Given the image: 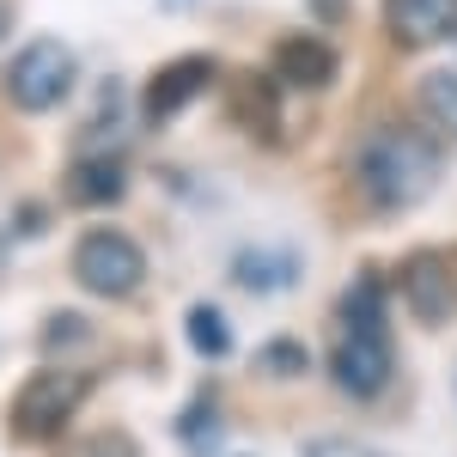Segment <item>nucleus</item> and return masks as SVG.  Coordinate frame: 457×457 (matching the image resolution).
Here are the masks:
<instances>
[{
  "mask_svg": "<svg viewBox=\"0 0 457 457\" xmlns=\"http://www.w3.org/2000/svg\"><path fill=\"white\" fill-rule=\"evenodd\" d=\"M353 183H360V195L372 208H415L439 183V141L421 135V129L378 122L353 146Z\"/></svg>",
  "mask_w": 457,
  "mask_h": 457,
  "instance_id": "nucleus-1",
  "label": "nucleus"
},
{
  "mask_svg": "<svg viewBox=\"0 0 457 457\" xmlns=\"http://www.w3.org/2000/svg\"><path fill=\"white\" fill-rule=\"evenodd\" d=\"M86 390H92V372L43 366V372H31V378L19 385L12 409H6V427H12L19 439H55V433L73 421V409L86 403Z\"/></svg>",
  "mask_w": 457,
  "mask_h": 457,
  "instance_id": "nucleus-2",
  "label": "nucleus"
},
{
  "mask_svg": "<svg viewBox=\"0 0 457 457\" xmlns=\"http://www.w3.org/2000/svg\"><path fill=\"white\" fill-rule=\"evenodd\" d=\"M73 281L86 287V293H98V299H129L146 281V250L129 232L98 226V232H86L73 245Z\"/></svg>",
  "mask_w": 457,
  "mask_h": 457,
  "instance_id": "nucleus-3",
  "label": "nucleus"
},
{
  "mask_svg": "<svg viewBox=\"0 0 457 457\" xmlns=\"http://www.w3.org/2000/svg\"><path fill=\"white\" fill-rule=\"evenodd\" d=\"M73 92V49L55 37H37L6 68V98L19 110H55Z\"/></svg>",
  "mask_w": 457,
  "mask_h": 457,
  "instance_id": "nucleus-4",
  "label": "nucleus"
},
{
  "mask_svg": "<svg viewBox=\"0 0 457 457\" xmlns=\"http://www.w3.org/2000/svg\"><path fill=\"white\" fill-rule=\"evenodd\" d=\"M329 372L348 396H378L390 385V329H342Z\"/></svg>",
  "mask_w": 457,
  "mask_h": 457,
  "instance_id": "nucleus-5",
  "label": "nucleus"
},
{
  "mask_svg": "<svg viewBox=\"0 0 457 457\" xmlns=\"http://www.w3.org/2000/svg\"><path fill=\"white\" fill-rule=\"evenodd\" d=\"M403 299H409V312L421 317V323H439L457 299L452 256H445V250H415V256L403 262Z\"/></svg>",
  "mask_w": 457,
  "mask_h": 457,
  "instance_id": "nucleus-6",
  "label": "nucleus"
},
{
  "mask_svg": "<svg viewBox=\"0 0 457 457\" xmlns=\"http://www.w3.org/2000/svg\"><path fill=\"white\" fill-rule=\"evenodd\" d=\"M213 55H183V62H171V68H159L153 73V86H146V98H141V110L153 116V122H171L177 110L189 104V98H202L213 86Z\"/></svg>",
  "mask_w": 457,
  "mask_h": 457,
  "instance_id": "nucleus-7",
  "label": "nucleus"
},
{
  "mask_svg": "<svg viewBox=\"0 0 457 457\" xmlns=\"http://www.w3.org/2000/svg\"><path fill=\"white\" fill-rule=\"evenodd\" d=\"M385 25L403 49H427L457 31V0H385Z\"/></svg>",
  "mask_w": 457,
  "mask_h": 457,
  "instance_id": "nucleus-8",
  "label": "nucleus"
},
{
  "mask_svg": "<svg viewBox=\"0 0 457 457\" xmlns=\"http://www.w3.org/2000/svg\"><path fill=\"white\" fill-rule=\"evenodd\" d=\"M275 79L299 92H323L336 79V49L323 37H281L275 43Z\"/></svg>",
  "mask_w": 457,
  "mask_h": 457,
  "instance_id": "nucleus-9",
  "label": "nucleus"
},
{
  "mask_svg": "<svg viewBox=\"0 0 457 457\" xmlns=\"http://www.w3.org/2000/svg\"><path fill=\"white\" fill-rule=\"evenodd\" d=\"M122 189H129V171H122V159H110V153H92V159H73L68 165V202H79V208L122 202Z\"/></svg>",
  "mask_w": 457,
  "mask_h": 457,
  "instance_id": "nucleus-10",
  "label": "nucleus"
},
{
  "mask_svg": "<svg viewBox=\"0 0 457 457\" xmlns=\"http://www.w3.org/2000/svg\"><path fill=\"white\" fill-rule=\"evenodd\" d=\"M232 269H238V287H250V293H281V287L299 275V262H293L287 250H245Z\"/></svg>",
  "mask_w": 457,
  "mask_h": 457,
  "instance_id": "nucleus-11",
  "label": "nucleus"
},
{
  "mask_svg": "<svg viewBox=\"0 0 457 457\" xmlns=\"http://www.w3.org/2000/svg\"><path fill=\"white\" fill-rule=\"evenodd\" d=\"M189 348L220 360V353H232V329H226V317L213 312V305H195L189 312Z\"/></svg>",
  "mask_w": 457,
  "mask_h": 457,
  "instance_id": "nucleus-12",
  "label": "nucleus"
},
{
  "mask_svg": "<svg viewBox=\"0 0 457 457\" xmlns=\"http://www.w3.org/2000/svg\"><path fill=\"white\" fill-rule=\"evenodd\" d=\"M421 110L457 135V73H427L421 79Z\"/></svg>",
  "mask_w": 457,
  "mask_h": 457,
  "instance_id": "nucleus-13",
  "label": "nucleus"
},
{
  "mask_svg": "<svg viewBox=\"0 0 457 457\" xmlns=\"http://www.w3.org/2000/svg\"><path fill=\"white\" fill-rule=\"evenodd\" d=\"M62 457H141V445H135V433L104 427V433H86V439L62 445Z\"/></svg>",
  "mask_w": 457,
  "mask_h": 457,
  "instance_id": "nucleus-14",
  "label": "nucleus"
},
{
  "mask_svg": "<svg viewBox=\"0 0 457 457\" xmlns=\"http://www.w3.org/2000/svg\"><path fill=\"white\" fill-rule=\"evenodd\" d=\"M256 366H262V372H275V378H293V372H305V366H312V353H305V342H269V348L256 353Z\"/></svg>",
  "mask_w": 457,
  "mask_h": 457,
  "instance_id": "nucleus-15",
  "label": "nucleus"
},
{
  "mask_svg": "<svg viewBox=\"0 0 457 457\" xmlns=\"http://www.w3.org/2000/svg\"><path fill=\"white\" fill-rule=\"evenodd\" d=\"M238 116H262V135H275V110H269V79L245 73V86H238Z\"/></svg>",
  "mask_w": 457,
  "mask_h": 457,
  "instance_id": "nucleus-16",
  "label": "nucleus"
},
{
  "mask_svg": "<svg viewBox=\"0 0 457 457\" xmlns=\"http://www.w3.org/2000/svg\"><path fill=\"white\" fill-rule=\"evenodd\" d=\"M177 433H183L195 452H202V439L213 445V403H208V396H195V403H189V415H183V427H177Z\"/></svg>",
  "mask_w": 457,
  "mask_h": 457,
  "instance_id": "nucleus-17",
  "label": "nucleus"
},
{
  "mask_svg": "<svg viewBox=\"0 0 457 457\" xmlns=\"http://www.w3.org/2000/svg\"><path fill=\"white\" fill-rule=\"evenodd\" d=\"M305 457H378V452L353 445V439H342V433H323V439H312V445H305Z\"/></svg>",
  "mask_w": 457,
  "mask_h": 457,
  "instance_id": "nucleus-18",
  "label": "nucleus"
},
{
  "mask_svg": "<svg viewBox=\"0 0 457 457\" xmlns=\"http://www.w3.org/2000/svg\"><path fill=\"white\" fill-rule=\"evenodd\" d=\"M79 323H86V317H73V312L49 317V336H43V342H49V348H62V342H79V336H86Z\"/></svg>",
  "mask_w": 457,
  "mask_h": 457,
  "instance_id": "nucleus-19",
  "label": "nucleus"
},
{
  "mask_svg": "<svg viewBox=\"0 0 457 457\" xmlns=\"http://www.w3.org/2000/svg\"><path fill=\"white\" fill-rule=\"evenodd\" d=\"M0 31H6V0H0Z\"/></svg>",
  "mask_w": 457,
  "mask_h": 457,
  "instance_id": "nucleus-20",
  "label": "nucleus"
},
{
  "mask_svg": "<svg viewBox=\"0 0 457 457\" xmlns=\"http://www.w3.org/2000/svg\"><path fill=\"white\" fill-rule=\"evenodd\" d=\"M165 6H189V0H165Z\"/></svg>",
  "mask_w": 457,
  "mask_h": 457,
  "instance_id": "nucleus-21",
  "label": "nucleus"
}]
</instances>
